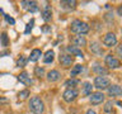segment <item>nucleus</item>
I'll list each match as a JSON object with an SVG mask.
<instances>
[{
  "mask_svg": "<svg viewBox=\"0 0 122 114\" xmlns=\"http://www.w3.org/2000/svg\"><path fill=\"white\" fill-rule=\"evenodd\" d=\"M89 48H90L92 53H94V55H97V56H102L103 55V48H102V46L99 44L98 42H95V41L92 42Z\"/></svg>",
  "mask_w": 122,
  "mask_h": 114,
  "instance_id": "12",
  "label": "nucleus"
},
{
  "mask_svg": "<svg viewBox=\"0 0 122 114\" xmlns=\"http://www.w3.org/2000/svg\"><path fill=\"white\" fill-rule=\"evenodd\" d=\"M34 75H36L37 77H42V76L45 75V68L41 67V66H37L34 68Z\"/></svg>",
  "mask_w": 122,
  "mask_h": 114,
  "instance_id": "24",
  "label": "nucleus"
},
{
  "mask_svg": "<svg viewBox=\"0 0 122 114\" xmlns=\"http://www.w3.org/2000/svg\"><path fill=\"white\" fill-rule=\"evenodd\" d=\"M60 72L57 71V70H51L47 74V80L50 82H55V81H57V80H60Z\"/></svg>",
  "mask_w": 122,
  "mask_h": 114,
  "instance_id": "16",
  "label": "nucleus"
},
{
  "mask_svg": "<svg viewBox=\"0 0 122 114\" xmlns=\"http://www.w3.org/2000/svg\"><path fill=\"white\" fill-rule=\"evenodd\" d=\"M42 18L45 22H50L52 19V10L50 5H45L43 10H42Z\"/></svg>",
  "mask_w": 122,
  "mask_h": 114,
  "instance_id": "15",
  "label": "nucleus"
},
{
  "mask_svg": "<svg viewBox=\"0 0 122 114\" xmlns=\"http://www.w3.org/2000/svg\"><path fill=\"white\" fill-rule=\"evenodd\" d=\"M111 85V81L108 77H106V76H97V77L94 79V87H97L98 90H106L108 89Z\"/></svg>",
  "mask_w": 122,
  "mask_h": 114,
  "instance_id": "3",
  "label": "nucleus"
},
{
  "mask_svg": "<svg viewBox=\"0 0 122 114\" xmlns=\"http://www.w3.org/2000/svg\"><path fill=\"white\" fill-rule=\"evenodd\" d=\"M92 93H93V85H92L90 82H84L83 84V95H85V96H88V95H90Z\"/></svg>",
  "mask_w": 122,
  "mask_h": 114,
  "instance_id": "20",
  "label": "nucleus"
},
{
  "mask_svg": "<svg viewBox=\"0 0 122 114\" xmlns=\"http://www.w3.org/2000/svg\"><path fill=\"white\" fill-rule=\"evenodd\" d=\"M0 103H6V99H4V98H0Z\"/></svg>",
  "mask_w": 122,
  "mask_h": 114,
  "instance_id": "35",
  "label": "nucleus"
},
{
  "mask_svg": "<svg viewBox=\"0 0 122 114\" xmlns=\"http://www.w3.org/2000/svg\"><path fill=\"white\" fill-rule=\"evenodd\" d=\"M60 63L64 67H69V66H71L72 63H74V57H72L71 55H61L60 56Z\"/></svg>",
  "mask_w": 122,
  "mask_h": 114,
  "instance_id": "8",
  "label": "nucleus"
},
{
  "mask_svg": "<svg viewBox=\"0 0 122 114\" xmlns=\"http://www.w3.org/2000/svg\"><path fill=\"white\" fill-rule=\"evenodd\" d=\"M108 95L109 96H122V87L120 85H109Z\"/></svg>",
  "mask_w": 122,
  "mask_h": 114,
  "instance_id": "10",
  "label": "nucleus"
},
{
  "mask_svg": "<svg viewBox=\"0 0 122 114\" xmlns=\"http://www.w3.org/2000/svg\"><path fill=\"white\" fill-rule=\"evenodd\" d=\"M20 5L28 11H30V13H36V11H38V5H37L36 1H22Z\"/></svg>",
  "mask_w": 122,
  "mask_h": 114,
  "instance_id": "9",
  "label": "nucleus"
},
{
  "mask_svg": "<svg viewBox=\"0 0 122 114\" xmlns=\"http://www.w3.org/2000/svg\"><path fill=\"white\" fill-rule=\"evenodd\" d=\"M80 84V81L78 79H74V77H71V79H69L67 81H65V84L64 85L65 86H67L69 89H74V86H76V85H79Z\"/></svg>",
  "mask_w": 122,
  "mask_h": 114,
  "instance_id": "23",
  "label": "nucleus"
},
{
  "mask_svg": "<svg viewBox=\"0 0 122 114\" xmlns=\"http://www.w3.org/2000/svg\"><path fill=\"white\" fill-rule=\"evenodd\" d=\"M103 101H104V94H103L102 91H95V93L90 94V103L93 105L102 104Z\"/></svg>",
  "mask_w": 122,
  "mask_h": 114,
  "instance_id": "7",
  "label": "nucleus"
},
{
  "mask_svg": "<svg viewBox=\"0 0 122 114\" xmlns=\"http://www.w3.org/2000/svg\"><path fill=\"white\" fill-rule=\"evenodd\" d=\"M53 58H55V52L52 51V49H50V51L46 52V55L43 56V62L45 63H51Z\"/></svg>",
  "mask_w": 122,
  "mask_h": 114,
  "instance_id": "22",
  "label": "nucleus"
},
{
  "mask_svg": "<svg viewBox=\"0 0 122 114\" xmlns=\"http://www.w3.org/2000/svg\"><path fill=\"white\" fill-rule=\"evenodd\" d=\"M42 56V52H41V49H38V48H36V49H33L32 52H30V56H29V61H32V62H36L37 60H40V57Z\"/></svg>",
  "mask_w": 122,
  "mask_h": 114,
  "instance_id": "19",
  "label": "nucleus"
},
{
  "mask_svg": "<svg viewBox=\"0 0 122 114\" xmlns=\"http://www.w3.org/2000/svg\"><path fill=\"white\" fill-rule=\"evenodd\" d=\"M84 70H85V68H84V66H81V65H75V66L71 68L70 76H71V77H74V76L79 75V74H81Z\"/></svg>",
  "mask_w": 122,
  "mask_h": 114,
  "instance_id": "21",
  "label": "nucleus"
},
{
  "mask_svg": "<svg viewBox=\"0 0 122 114\" xmlns=\"http://www.w3.org/2000/svg\"><path fill=\"white\" fill-rule=\"evenodd\" d=\"M112 106H113L112 101H107L106 105H104V108H103V110H104L106 113H111V112H112Z\"/></svg>",
  "mask_w": 122,
  "mask_h": 114,
  "instance_id": "27",
  "label": "nucleus"
},
{
  "mask_svg": "<svg viewBox=\"0 0 122 114\" xmlns=\"http://www.w3.org/2000/svg\"><path fill=\"white\" fill-rule=\"evenodd\" d=\"M102 42H103V44H104L106 47H112V46L117 44V37H116V34H114V33L108 32L107 34H104Z\"/></svg>",
  "mask_w": 122,
  "mask_h": 114,
  "instance_id": "5",
  "label": "nucleus"
},
{
  "mask_svg": "<svg viewBox=\"0 0 122 114\" xmlns=\"http://www.w3.org/2000/svg\"><path fill=\"white\" fill-rule=\"evenodd\" d=\"M85 114H97V113H95L94 110H92V109H89V110H86V113H85Z\"/></svg>",
  "mask_w": 122,
  "mask_h": 114,
  "instance_id": "33",
  "label": "nucleus"
},
{
  "mask_svg": "<svg viewBox=\"0 0 122 114\" xmlns=\"http://www.w3.org/2000/svg\"><path fill=\"white\" fill-rule=\"evenodd\" d=\"M18 80L20 81L22 84H24V85H32L33 84V80L30 79V76L28 72H20V74L18 75Z\"/></svg>",
  "mask_w": 122,
  "mask_h": 114,
  "instance_id": "11",
  "label": "nucleus"
},
{
  "mask_svg": "<svg viewBox=\"0 0 122 114\" xmlns=\"http://www.w3.org/2000/svg\"><path fill=\"white\" fill-rule=\"evenodd\" d=\"M66 51H67V52H70V53H71V56H72V55H76L78 57H84L83 52H81V49L78 48V47H75V46H69V47H66Z\"/></svg>",
  "mask_w": 122,
  "mask_h": 114,
  "instance_id": "18",
  "label": "nucleus"
},
{
  "mask_svg": "<svg viewBox=\"0 0 122 114\" xmlns=\"http://www.w3.org/2000/svg\"><path fill=\"white\" fill-rule=\"evenodd\" d=\"M25 63H27V58H25L24 56H20L18 58V61H17V65H18L19 67H24Z\"/></svg>",
  "mask_w": 122,
  "mask_h": 114,
  "instance_id": "26",
  "label": "nucleus"
},
{
  "mask_svg": "<svg viewBox=\"0 0 122 114\" xmlns=\"http://www.w3.org/2000/svg\"><path fill=\"white\" fill-rule=\"evenodd\" d=\"M4 17H5V19H6V22L8 23H10V24H14V23H15V20H14V19L13 18H11V17H9V15H4Z\"/></svg>",
  "mask_w": 122,
  "mask_h": 114,
  "instance_id": "30",
  "label": "nucleus"
},
{
  "mask_svg": "<svg viewBox=\"0 0 122 114\" xmlns=\"http://www.w3.org/2000/svg\"><path fill=\"white\" fill-rule=\"evenodd\" d=\"M78 90L76 89H66L64 91V94H62V99L66 103H71V101H74L76 98H78Z\"/></svg>",
  "mask_w": 122,
  "mask_h": 114,
  "instance_id": "6",
  "label": "nucleus"
},
{
  "mask_svg": "<svg viewBox=\"0 0 122 114\" xmlns=\"http://www.w3.org/2000/svg\"><path fill=\"white\" fill-rule=\"evenodd\" d=\"M48 30H50V27H45L43 28V32H48Z\"/></svg>",
  "mask_w": 122,
  "mask_h": 114,
  "instance_id": "34",
  "label": "nucleus"
},
{
  "mask_svg": "<svg viewBox=\"0 0 122 114\" xmlns=\"http://www.w3.org/2000/svg\"><path fill=\"white\" fill-rule=\"evenodd\" d=\"M106 66L108 68H111V70H116V68L121 67V62H120V60L116 58L114 56L107 55L106 56Z\"/></svg>",
  "mask_w": 122,
  "mask_h": 114,
  "instance_id": "4",
  "label": "nucleus"
},
{
  "mask_svg": "<svg viewBox=\"0 0 122 114\" xmlns=\"http://www.w3.org/2000/svg\"><path fill=\"white\" fill-rule=\"evenodd\" d=\"M117 53H118V55H120V56L122 57V44L117 47Z\"/></svg>",
  "mask_w": 122,
  "mask_h": 114,
  "instance_id": "31",
  "label": "nucleus"
},
{
  "mask_svg": "<svg viewBox=\"0 0 122 114\" xmlns=\"http://www.w3.org/2000/svg\"><path fill=\"white\" fill-rule=\"evenodd\" d=\"M117 14H118V15H121V17H122V4H121L120 6H118V9H117Z\"/></svg>",
  "mask_w": 122,
  "mask_h": 114,
  "instance_id": "32",
  "label": "nucleus"
},
{
  "mask_svg": "<svg viewBox=\"0 0 122 114\" xmlns=\"http://www.w3.org/2000/svg\"><path fill=\"white\" fill-rule=\"evenodd\" d=\"M0 41H1V44L5 47V46H8V36L6 33H1V36H0Z\"/></svg>",
  "mask_w": 122,
  "mask_h": 114,
  "instance_id": "28",
  "label": "nucleus"
},
{
  "mask_svg": "<svg viewBox=\"0 0 122 114\" xmlns=\"http://www.w3.org/2000/svg\"><path fill=\"white\" fill-rule=\"evenodd\" d=\"M93 71L95 72V74H98V76H104V75L108 74V70H107L106 67L101 66L99 63H95L93 66Z\"/></svg>",
  "mask_w": 122,
  "mask_h": 114,
  "instance_id": "17",
  "label": "nucleus"
},
{
  "mask_svg": "<svg viewBox=\"0 0 122 114\" xmlns=\"http://www.w3.org/2000/svg\"><path fill=\"white\" fill-rule=\"evenodd\" d=\"M33 23H34V19H32V20H30L28 24H27V27H25V30H24V33L25 34H28L30 30H32V28H33Z\"/></svg>",
  "mask_w": 122,
  "mask_h": 114,
  "instance_id": "29",
  "label": "nucleus"
},
{
  "mask_svg": "<svg viewBox=\"0 0 122 114\" xmlns=\"http://www.w3.org/2000/svg\"><path fill=\"white\" fill-rule=\"evenodd\" d=\"M70 29H71V32L79 34V36H83V34H86L88 32H89L90 27H89V24H86L85 22H81V20H79V19H75V20L71 22Z\"/></svg>",
  "mask_w": 122,
  "mask_h": 114,
  "instance_id": "1",
  "label": "nucleus"
},
{
  "mask_svg": "<svg viewBox=\"0 0 122 114\" xmlns=\"http://www.w3.org/2000/svg\"><path fill=\"white\" fill-rule=\"evenodd\" d=\"M29 96V90H22L20 93L18 94V98L20 99V100H24V99H27Z\"/></svg>",
  "mask_w": 122,
  "mask_h": 114,
  "instance_id": "25",
  "label": "nucleus"
},
{
  "mask_svg": "<svg viewBox=\"0 0 122 114\" xmlns=\"http://www.w3.org/2000/svg\"><path fill=\"white\" fill-rule=\"evenodd\" d=\"M29 110L33 114H42L45 112V104L40 96H33L29 100Z\"/></svg>",
  "mask_w": 122,
  "mask_h": 114,
  "instance_id": "2",
  "label": "nucleus"
},
{
  "mask_svg": "<svg viewBox=\"0 0 122 114\" xmlns=\"http://www.w3.org/2000/svg\"><path fill=\"white\" fill-rule=\"evenodd\" d=\"M72 43H74L75 47L80 48V47H84V46L86 44V39L84 36H75L72 38Z\"/></svg>",
  "mask_w": 122,
  "mask_h": 114,
  "instance_id": "14",
  "label": "nucleus"
},
{
  "mask_svg": "<svg viewBox=\"0 0 122 114\" xmlns=\"http://www.w3.org/2000/svg\"><path fill=\"white\" fill-rule=\"evenodd\" d=\"M60 6L65 10H72L76 6V1L75 0H62L60 1Z\"/></svg>",
  "mask_w": 122,
  "mask_h": 114,
  "instance_id": "13",
  "label": "nucleus"
}]
</instances>
